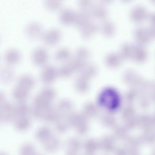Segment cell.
Instances as JSON below:
<instances>
[{
	"label": "cell",
	"mask_w": 155,
	"mask_h": 155,
	"mask_svg": "<svg viewBox=\"0 0 155 155\" xmlns=\"http://www.w3.org/2000/svg\"><path fill=\"white\" fill-rule=\"evenodd\" d=\"M58 77V68L50 64H47L43 66L39 75L41 82L47 85L52 83Z\"/></svg>",
	"instance_id": "1"
},
{
	"label": "cell",
	"mask_w": 155,
	"mask_h": 155,
	"mask_svg": "<svg viewBox=\"0 0 155 155\" xmlns=\"http://www.w3.org/2000/svg\"><path fill=\"white\" fill-rule=\"evenodd\" d=\"M48 50L44 47H38L35 48L31 53V60L34 65L37 66H45L48 59Z\"/></svg>",
	"instance_id": "2"
},
{
	"label": "cell",
	"mask_w": 155,
	"mask_h": 155,
	"mask_svg": "<svg viewBox=\"0 0 155 155\" xmlns=\"http://www.w3.org/2000/svg\"><path fill=\"white\" fill-rule=\"evenodd\" d=\"M61 35V31L59 29L51 28L44 31L41 38L46 45L53 46L60 41Z\"/></svg>",
	"instance_id": "3"
},
{
	"label": "cell",
	"mask_w": 155,
	"mask_h": 155,
	"mask_svg": "<svg viewBox=\"0 0 155 155\" xmlns=\"http://www.w3.org/2000/svg\"><path fill=\"white\" fill-rule=\"evenodd\" d=\"M44 31L42 25L37 21H31L27 23L24 28L26 36L31 39L41 38Z\"/></svg>",
	"instance_id": "4"
},
{
	"label": "cell",
	"mask_w": 155,
	"mask_h": 155,
	"mask_svg": "<svg viewBox=\"0 0 155 155\" xmlns=\"http://www.w3.org/2000/svg\"><path fill=\"white\" fill-rule=\"evenodd\" d=\"M21 54L18 49L10 48L7 49L3 54V59L7 65L12 66L19 62Z\"/></svg>",
	"instance_id": "5"
},
{
	"label": "cell",
	"mask_w": 155,
	"mask_h": 155,
	"mask_svg": "<svg viewBox=\"0 0 155 155\" xmlns=\"http://www.w3.org/2000/svg\"><path fill=\"white\" fill-rule=\"evenodd\" d=\"M36 80L33 76L28 73H24L18 76L16 81V85L24 88L29 91L34 87Z\"/></svg>",
	"instance_id": "6"
},
{
	"label": "cell",
	"mask_w": 155,
	"mask_h": 155,
	"mask_svg": "<svg viewBox=\"0 0 155 155\" xmlns=\"http://www.w3.org/2000/svg\"><path fill=\"white\" fill-rule=\"evenodd\" d=\"M91 17L92 16L91 12L79 9L75 12L73 24L80 28L91 21Z\"/></svg>",
	"instance_id": "7"
},
{
	"label": "cell",
	"mask_w": 155,
	"mask_h": 155,
	"mask_svg": "<svg viewBox=\"0 0 155 155\" xmlns=\"http://www.w3.org/2000/svg\"><path fill=\"white\" fill-rule=\"evenodd\" d=\"M75 12H76L71 8L68 7L62 8L59 12V21L61 23L64 25L73 24Z\"/></svg>",
	"instance_id": "8"
},
{
	"label": "cell",
	"mask_w": 155,
	"mask_h": 155,
	"mask_svg": "<svg viewBox=\"0 0 155 155\" xmlns=\"http://www.w3.org/2000/svg\"><path fill=\"white\" fill-rule=\"evenodd\" d=\"M15 73L12 66L5 65L0 70V80L4 84H8L14 79Z\"/></svg>",
	"instance_id": "9"
},
{
	"label": "cell",
	"mask_w": 155,
	"mask_h": 155,
	"mask_svg": "<svg viewBox=\"0 0 155 155\" xmlns=\"http://www.w3.org/2000/svg\"><path fill=\"white\" fill-rule=\"evenodd\" d=\"M73 87L79 93H86L89 89V80L80 75L74 80Z\"/></svg>",
	"instance_id": "10"
},
{
	"label": "cell",
	"mask_w": 155,
	"mask_h": 155,
	"mask_svg": "<svg viewBox=\"0 0 155 155\" xmlns=\"http://www.w3.org/2000/svg\"><path fill=\"white\" fill-rule=\"evenodd\" d=\"M97 72V66L94 63L87 61L84 63L79 72L80 75L89 80L96 75Z\"/></svg>",
	"instance_id": "11"
},
{
	"label": "cell",
	"mask_w": 155,
	"mask_h": 155,
	"mask_svg": "<svg viewBox=\"0 0 155 155\" xmlns=\"http://www.w3.org/2000/svg\"><path fill=\"white\" fill-rule=\"evenodd\" d=\"M81 36L84 39H87L92 36L97 29V25L92 21H90L80 28Z\"/></svg>",
	"instance_id": "12"
},
{
	"label": "cell",
	"mask_w": 155,
	"mask_h": 155,
	"mask_svg": "<svg viewBox=\"0 0 155 155\" xmlns=\"http://www.w3.org/2000/svg\"><path fill=\"white\" fill-rule=\"evenodd\" d=\"M55 59L58 61L67 62L71 58V53L69 49L66 47H61L58 48L54 54Z\"/></svg>",
	"instance_id": "13"
},
{
	"label": "cell",
	"mask_w": 155,
	"mask_h": 155,
	"mask_svg": "<svg viewBox=\"0 0 155 155\" xmlns=\"http://www.w3.org/2000/svg\"><path fill=\"white\" fill-rule=\"evenodd\" d=\"M29 91L24 88L16 85L12 90V96L15 99L19 102L23 101L29 95Z\"/></svg>",
	"instance_id": "14"
},
{
	"label": "cell",
	"mask_w": 155,
	"mask_h": 155,
	"mask_svg": "<svg viewBox=\"0 0 155 155\" xmlns=\"http://www.w3.org/2000/svg\"><path fill=\"white\" fill-rule=\"evenodd\" d=\"M74 56L83 62H87V60L90 57L89 50L86 47H79L75 51Z\"/></svg>",
	"instance_id": "15"
},
{
	"label": "cell",
	"mask_w": 155,
	"mask_h": 155,
	"mask_svg": "<svg viewBox=\"0 0 155 155\" xmlns=\"http://www.w3.org/2000/svg\"><path fill=\"white\" fill-rule=\"evenodd\" d=\"M58 76L63 78H68L74 72L67 62L61 65L58 68Z\"/></svg>",
	"instance_id": "16"
},
{
	"label": "cell",
	"mask_w": 155,
	"mask_h": 155,
	"mask_svg": "<svg viewBox=\"0 0 155 155\" xmlns=\"http://www.w3.org/2000/svg\"><path fill=\"white\" fill-rule=\"evenodd\" d=\"M67 62L68 63L74 72H79L85 63L74 56L71 57Z\"/></svg>",
	"instance_id": "17"
},
{
	"label": "cell",
	"mask_w": 155,
	"mask_h": 155,
	"mask_svg": "<svg viewBox=\"0 0 155 155\" xmlns=\"http://www.w3.org/2000/svg\"><path fill=\"white\" fill-rule=\"evenodd\" d=\"M39 93L50 101L53 100L56 96L55 89L49 86H46L42 88Z\"/></svg>",
	"instance_id": "18"
},
{
	"label": "cell",
	"mask_w": 155,
	"mask_h": 155,
	"mask_svg": "<svg viewBox=\"0 0 155 155\" xmlns=\"http://www.w3.org/2000/svg\"><path fill=\"white\" fill-rule=\"evenodd\" d=\"M44 3L46 8L50 11L60 10L62 8V2L59 0H46Z\"/></svg>",
	"instance_id": "19"
},
{
	"label": "cell",
	"mask_w": 155,
	"mask_h": 155,
	"mask_svg": "<svg viewBox=\"0 0 155 155\" xmlns=\"http://www.w3.org/2000/svg\"><path fill=\"white\" fill-rule=\"evenodd\" d=\"M105 9L101 5H94L91 11V16L101 18L105 16Z\"/></svg>",
	"instance_id": "20"
},
{
	"label": "cell",
	"mask_w": 155,
	"mask_h": 155,
	"mask_svg": "<svg viewBox=\"0 0 155 155\" xmlns=\"http://www.w3.org/2000/svg\"><path fill=\"white\" fill-rule=\"evenodd\" d=\"M80 10L91 12L94 5L90 0H80L78 2Z\"/></svg>",
	"instance_id": "21"
},
{
	"label": "cell",
	"mask_w": 155,
	"mask_h": 155,
	"mask_svg": "<svg viewBox=\"0 0 155 155\" xmlns=\"http://www.w3.org/2000/svg\"><path fill=\"white\" fill-rule=\"evenodd\" d=\"M58 107L62 110H68L72 108V103L69 100H61L58 104Z\"/></svg>",
	"instance_id": "22"
}]
</instances>
